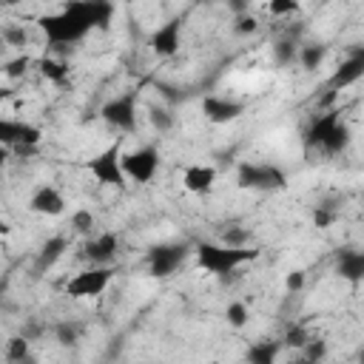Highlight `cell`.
Instances as JSON below:
<instances>
[{
    "instance_id": "5bb4252c",
    "label": "cell",
    "mask_w": 364,
    "mask_h": 364,
    "mask_svg": "<svg viewBox=\"0 0 364 364\" xmlns=\"http://www.w3.org/2000/svg\"><path fill=\"white\" fill-rule=\"evenodd\" d=\"M117 250H119V236H117V233H100V236H94V239L85 242L82 256H85L91 264L105 267V264L117 256Z\"/></svg>"
},
{
    "instance_id": "cb8c5ba5",
    "label": "cell",
    "mask_w": 364,
    "mask_h": 364,
    "mask_svg": "<svg viewBox=\"0 0 364 364\" xmlns=\"http://www.w3.org/2000/svg\"><path fill=\"white\" fill-rule=\"evenodd\" d=\"M273 60H276V65H290V63H296V60H299L296 40H290V37L279 40V43L273 46Z\"/></svg>"
},
{
    "instance_id": "d4e9b609",
    "label": "cell",
    "mask_w": 364,
    "mask_h": 364,
    "mask_svg": "<svg viewBox=\"0 0 364 364\" xmlns=\"http://www.w3.org/2000/svg\"><path fill=\"white\" fill-rule=\"evenodd\" d=\"M80 333H82V327H80L77 321H60V324L54 327V336H57V341H60L63 347H74V344L80 341Z\"/></svg>"
},
{
    "instance_id": "ab89813d",
    "label": "cell",
    "mask_w": 364,
    "mask_h": 364,
    "mask_svg": "<svg viewBox=\"0 0 364 364\" xmlns=\"http://www.w3.org/2000/svg\"><path fill=\"white\" fill-rule=\"evenodd\" d=\"M296 364H318V361H310V358H304V355H301V358H299Z\"/></svg>"
},
{
    "instance_id": "7c38bea8",
    "label": "cell",
    "mask_w": 364,
    "mask_h": 364,
    "mask_svg": "<svg viewBox=\"0 0 364 364\" xmlns=\"http://www.w3.org/2000/svg\"><path fill=\"white\" fill-rule=\"evenodd\" d=\"M341 122V114L333 108V111H324V114H318V117H313L310 119V125H307V131H304V148L307 151H313V148H324V142H327V136L333 134V128Z\"/></svg>"
},
{
    "instance_id": "8992f818",
    "label": "cell",
    "mask_w": 364,
    "mask_h": 364,
    "mask_svg": "<svg viewBox=\"0 0 364 364\" xmlns=\"http://www.w3.org/2000/svg\"><path fill=\"white\" fill-rule=\"evenodd\" d=\"M114 279V270L111 267H91V270H82L77 273L68 284H65V296L71 299H94V296H102L105 287L111 284Z\"/></svg>"
},
{
    "instance_id": "4dcf8cb0",
    "label": "cell",
    "mask_w": 364,
    "mask_h": 364,
    "mask_svg": "<svg viewBox=\"0 0 364 364\" xmlns=\"http://www.w3.org/2000/svg\"><path fill=\"white\" fill-rule=\"evenodd\" d=\"M148 119H151V125H154L159 134L171 131V125H173V117H171L165 108H151V111H148Z\"/></svg>"
},
{
    "instance_id": "ffe728a7",
    "label": "cell",
    "mask_w": 364,
    "mask_h": 364,
    "mask_svg": "<svg viewBox=\"0 0 364 364\" xmlns=\"http://www.w3.org/2000/svg\"><path fill=\"white\" fill-rule=\"evenodd\" d=\"M327 57V46L324 43H304L299 46V63L304 71H316Z\"/></svg>"
},
{
    "instance_id": "f35d334b",
    "label": "cell",
    "mask_w": 364,
    "mask_h": 364,
    "mask_svg": "<svg viewBox=\"0 0 364 364\" xmlns=\"http://www.w3.org/2000/svg\"><path fill=\"white\" fill-rule=\"evenodd\" d=\"M230 9H233L239 17H242V14L247 11V3H242V0H230Z\"/></svg>"
},
{
    "instance_id": "e0dca14e",
    "label": "cell",
    "mask_w": 364,
    "mask_h": 364,
    "mask_svg": "<svg viewBox=\"0 0 364 364\" xmlns=\"http://www.w3.org/2000/svg\"><path fill=\"white\" fill-rule=\"evenodd\" d=\"M216 182V168L213 165H188L182 171V185L191 193H208Z\"/></svg>"
},
{
    "instance_id": "52a82bcc",
    "label": "cell",
    "mask_w": 364,
    "mask_h": 364,
    "mask_svg": "<svg viewBox=\"0 0 364 364\" xmlns=\"http://www.w3.org/2000/svg\"><path fill=\"white\" fill-rule=\"evenodd\" d=\"M100 117L117 128V131H134L136 128V94L128 91V94H119L114 100H108L102 108H100Z\"/></svg>"
},
{
    "instance_id": "ac0fdd59",
    "label": "cell",
    "mask_w": 364,
    "mask_h": 364,
    "mask_svg": "<svg viewBox=\"0 0 364 364\" xmlns=\"http://www.w3.org/2000/svg\"><path fill=\"white\" fill-rule=\"evenodd\" d=\"M68 250V239L65 236H51V239H46L43 242V247H40V253H37V262H34V270L37 273H43V270H48L63 253Z\"/></svg>"
},
{
    "instance_id": "44dd1931",
    "label": "cell",
    "mask_w": 364,
    "mask_h": 364,
    "mask_svg": "<svg viewBox=\"0 0 364 364\" xmlns=\"http://www.w3.org/2000/svg\"><path fill=\"white\" fill-rule=\"evenodd\" d=\"M40 74L46 77V80H51L54 85H63L65 80H68V63L65 60H54V57H43L40 63Z\"/></svg>"
},
{
    "instance_id": "74e56055",
    "label": "cell",
    "mask_w": 364,
    "mask_h": 364,
    "mask_svg": "<svg viewBox=\"0 0 364 364\" xmlns=\"http://www.w3.org/2000/svg\"><path fill=\"white\" fill-rule=\"evenodd\" d=\"M156 91H159V94H162L168 102H179V100L185 97V94H182L176 85H171V82H156Z\"/></svg>"
},
{
    "instance_id": "60d3db41",
    "label": "cell",
    "mask_w": 364,
    "mask_h": 364,
    "mask_svg": "<svg viewBox=\"0 0 364 364\" xmlns=\"http://www.w3.org/2000/svg\"><path fill=\"white\" fill-rule=\"evenodd\" d=\"M358 364H364V347L358 350Z\"/></svg>"
},
{
    "instance_id": "30bf717a",
    "label": "cell",
    "mask_w": 364,
    "mask_h": 364,
    "mask_svg": "<svg viewBox=\"0 0 364 364\" xmlns=\"http://www.w3.org/2000/svg\"><path fill=\"white\" fill-rule=\"evenodd\" d=\"M361 77H364V46H353L350 54H347V60H344V63L333 71V77L327 80V88L338 94L341 88L358 82Z\"/></svg>"
},
{
    "instance_id": "d590c367",
    "label": "cell",
    "mask_w": 364,
    "mask_h": 364,
    "mask_svg": "<svg viewBox=\"0 0 364 364\" xmlns=\"http://www.w3.org/2000/svg\"><path fill=\"white\" fill-rule=\"evenodd\" d=\"M333 219H336V213H333L330 208H321V205H318V208L313 210V222H316V228H330Z\"/></svg>"
},
{
    "instance_id": "d6986e66",
    "label": "cell",
    "mask_w": 364,
    "mask_h": 364,
    "mask_svg": "<svg viewBox=\"0 0 364 364\" xmlns=\"http://www.w3.org/2000/svg\"><path fill=\"white\" fill-rule=\"evenodd\" d=\"M279 350H282V341H276V338H262V341H253V344L247 347L245 361H247V364H276Z\"/></svg>"
},
{
    "instance_id": "83f0119b",
    "label": "cell",
    "mask_w": 364,
    "mask_h": 364,
    "mask_svg": "<svg viewBox=\"0 0 364 364\" xmlns=\"http://www.w3.org/2000/svg\"><path fill=\"white\" fill-rule=\"evenodd\" d=\"M94 225H97V219H94L91 210L82 208V210H74V213H71V228H74L77 233H91Z\"/></svg>"
},
{
    "instance_id": "5b68a950",
    "label": "cell",
    "mask_w": 364,
    "mask_h": 364,
    "mask_svg": "<svg viewBox=\"0 0 364 364\" xmlns=\"http://www.w3.org/2000/svg\"><path fill=\"white\" fill-rule=\"evenodd\" d=\"M159 168V148L156 145H142L136 151L122 154V171L134 182H151Z\"/></svg>"
},
{
    "instance_id": "d6a6232c",
    "label": "cell",
    "mask_w": 364,
    "mask_h": 364,
    "mask_svg": "<svg viewBox=\"0 0 364 364\" xmlns=\"http://www.w3.org/2000/svg\"><path fill=\"white\" fill-rule=\"evenodd\" d=\"M3 40H6L9 46H26L28 34H26L23 26H9V28H3Z\"/></svg>"
},
{
    "instance_id": "2e32d148",
    "label": "cell",
    "mask_w": 364,
    "mask_h": 364,
    "mask_svg": "<svg viewBox=\"0 0 364 364\" xmlns=\"http://www.w3.org/2000/svg\"><path fill=\"white\" fill-rule=\"evenodd\" d=\"M336 273L350 282V284H358L364 282V250H355V247H344L338 253V262H336Z\"/></svg>"
},
{
    "instance_id": "f546056e",
    "label": "cell",
    "mask_w": 364,
    "mask_h": 364,
    "mask_svg": "<svg viewBox=\"0 0 364 364\" xmlns=\"http://www.w3.org/2000/svg\"><path fill=\"white\" fill-rule=\"evenodd\" d=\"M28 65H31V60L20 54V57H14V60H6V63H3V74H6L9 80H17V77H23V74H26V68H28Z\"/></svg>"
},
{
    "instance_id": "1f68e13d",
    "label": "cell",
    "mask_w": 364,
    "mask_h": 364,
    "mask_svg": "<svg viewBox=\"0 0 364 364\" xmlns=\"http://www.w3.org/2000/svg\"><path fill=\"white\" fill-rule=\"evenodd\" d=\"M324 355H327V341L324 338H310L307 341V347H304V358H310V361H324Z\"/></svg>"
},
{
    "instance_id": "e575fe53",
    "label": "cell",
    "mask_w": 364,
    "mask_h": 364,
    "mask_svg": "<svg viewBox=\"0 0 364 364\" xmlns=\"http://www.w3.org/2000/svg\"><path fill=\"white\" fill-rule=\"evenodd\" d=\"M256 28H259V23H256L253 14H242V17H236V23H233V31H236V34H256Z\"/></svg>"
},
{
    "instance_id": "3957f363",
    "label": "cell",
    "mask_w": 364,
    "mask_h": 364,
    "mask_svg": "<svg viewBox=\"0 0 364 364\" xmlns=\"http://www.w3.org/2000/svg\"><path fill=\"white\" fill-rule=\"evenodd\" d=\"M236 182L239 188H250V191H282L287 188V176L282 168L267 165V162H242L236 171Z\"/></svg>"
},
{
    "instance_id": "4fadbf2b",
    "label": "cell",
    "mask_w": 364,
    "mask_h": 364,
    "mask_svg": "<svg viewBox=\"0 0 364 364\" xmlns=\"http://www.w3.org/2000/svg\"><path fill=\"white\" fill-rule=\"evenodd\" d=\"M242 111H245V105L236 102V100H228V97H205L202 100V114L210 122H216V125H225V122L239 119Z\"/></svg>"
},
{
    "instance_id": "7a4b0ae2",
    "label": "cell",
    "mask_w": 364,
    "mask_h": 364,
    "mask_svg": "<svg viewBox=\"0 0 364 364\" xmlns=\"http://www.w3.org/2000/svg\"><path fill=\"white\" fill-rule=\"evenodd\" d=\"M259 259V250L253 247H228V245H213V242H199L196 245V264L213 276H228L236 273L239 264Z\"/></svg>"
},
{
    "instance_id": "f1b7e54d",
    "label": "cell",
    "mask_w": 364,
    "mask_h": 364,
    "mask_svg": "<svg viewBox=\"0 0 364 364\" xmlns=\"http://www.w3.org/2000/svg\"><path fill=\"white\" fill-rule=\"evenodd\" d=\"M247 239H250V233H247L245 228H239V225H233V228H228V230L222 233V242H225L228 247H247Z\"/></svg>"
},
{
    "instance_id": "6da1fadb",
    "label": "cell",
    "mask_w": 364,
    "mask_h": 364,
    "mask_svg": "<svg viewBox=\"0 0 364 364\" xmlns=\"http://www.w3.org/2000/svg\"><path fill=\"white\" fill-rule=\"evenodd\" d=\"M114 17V6L105 0H80V3H65L57 14H43L40 28L46 40L54 48H68L71 43H80L91 28H108Z\"/></svg>"
},
{
    "instance_id": "9c48e42d",
    "label": "cell",
    "mask_w": 364,
    "mask_h": 364,
    "mask_svg": "<svg viewBox=\"0 0 364 364\" xmlns=\"http://www.w3.org/2000/svg\"><path fill=\"white\" fill-rule=\"evenodd\" d=\"M43 131L31 122H20V119H0V142L6 148H37Z\"/></svg>"
},
{
    "instance_id": "603a6c76",
    "label": "cell",
    "mask_w": 364,
    "mask_h": 364,
    "mask_svg": "<svg viewBox=\"0 0 364 364\" xmlns=\"http://www.w3.org/2000/svg\"><path fill=\"white\" fill-rule=\"evenodd\" d=\"M350 145V128H347V122H338L336 128H333V134L327 136V142H324V154H341L344 148Z\"/></svg>"
},
{
    "instance_id": "484cf974",
    "label": "cell",
    "mask_w": 364,
    "mask_h": 364,
    "mask_svg": "<svg viewBox=\"0 0 364 364\" xmlns=\"http://www.w3.org/2000/svg\"><path fill=\"white\" fill-rule=\"evenodd\" d=\"M225 318H228V324L230 327H245L247 324V318H250V313H247V304L245 301H230L228 304V310H225Z\"/></svg>"
},
{
    "instance_id": "277c9868",
    "label": "cell",
    "mask_w": 364,
    "mask_h": 364,
    "mask_svg": "<svg viewBox=\"0 0 364 364\" xmlns=\"http://www.w3.org/2000/svg\"><path fill=\"white\" fill-rule=\"evenodd\" d=\"M88 171L91 176L100 182V185H114V188H122L125 185V171H122V151H119V142L108 145L105 151H100L91 162H88Z\"/></svg>"
},
{
    "instance_id": "8fae6325",
    "label": "cell",
    "mask_w": 364,
    "mask_h": 364,
    "mask_svg": "<svg viewBox=\"0 0 364 364\" xmlns=\"http://www.w3.org/2000/svg\"><path fill=\"white\" fill-rule=\"evenodd\" d=\"M148 46H151V51L156 57H173L179 51V46H182V17H171L168 23H162L151 34Z\"/></svg>"
},
{
    "instance_id": "4316f807",
    "label": "cell",
    "mask_w": 364,
    "mask_h": 364,
    "mask_svg": "<svg viewBox=\"0 0 364 364\" xmlns=\"http://www.w3.org/2000/svg\"><path fill=\"white\" fill-rule=\"evenodd\" d=\"M307 341H310V333H307L301 324H290L287 333H284V338H282L284 347H296V350H304Z\"/></svg>"
},
{
    "instance_id": "9a60e30c",
    "label": "cell",
    "mask_w": 364,
    "mask_h": 364,
    "mask_svg": "<svg viewBox=\"0 0 364 364\" xmlns=\"http://www.w3.org/2000/svg\"><path fill=\"white\" fill-rule=\"evenodd\" d=\"M28 210H31V213H40V216H60V213L65 210V199H63V193H60L57 188L43 185V188H37V191L31 193Z\"/></svg>"
},
{
    "instance_id": "836d02e7",
    "label": "cell",
    "mask_w": 364,
    "mask_h": 364,
    "mask_svg": "<svg viewBox=\"0 0 364 364\" xmlns=\"http://www.w3.org/2000/svg\"><path fill=\"white\" fill-rule=\"evenodd\" d=\"M267 11H270L273 17H282V14H293V11H299V3H296V0H273V3L267 6Z\"/></svg>"
},
{
    "instance_id": "8d00e7d4",
    "label": "cell",
    "mask_w": 364,
    "mask_h": 364,
    "mask_svg": "<svg viewBox=\"0 0 364 364\" xmlns=\"http://www.w3.org/2000/svg\"><path fill=\"white\" fill-rule=\"evenodd\" d=\"M284 287H287V293H299L304 287V270H290L284 279Z\"/></svg>"
},
{
    "instance_id": "7402d4cb",
    "label": "cell",
    "mask_w": 364,
    "mask_h": 364,
    "mask_svg": "<svg viewBox=\"0 0 364 364\" xmlns=\"http://www.w3.org/2000/svg\"><path fill=\"white\" fill-rule=\"evenodd\" d=\"M28 355H31V347H28V338L26 336H11L6 341V361L9 364H23Z\"/></svg>"
},
{
    "instance_id": "ba28073f",
    "label": "cell",
    "mask_w": 364,
    "mask_h": 364,
    "mask_svg": "<svg viewBox=\"0 0 364 364\" xmlns=\"http://www.w3.org/2000/svg\"><path fill=\"white\" fill-rule=\"evenodd\" d=\"M185 256H188L185 245H154L148 250V270H151V276L165 279L185 262Z\"/></svg>"
}]
</instances>
